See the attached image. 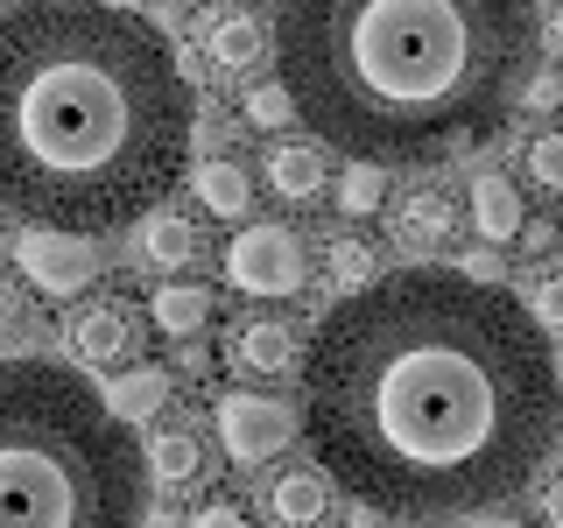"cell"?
<instances>
[{
    "instance_id": "obj_1",
    "label": "cell",
    "mask_w": 563,
    "mask_h": 528,
    "mask_svg": "<svg viewBox=\"0 0 563 528\" xmlns=\"http://www.w3.org/2000/svg\"><path fill=\"white\" fill-rule=\"evenodd\" d=\"M324 472L387 521H479L556 444L563 374L536 310L479 275L409 268L352 289L303 360Z\"/></svg>"
},
{
    "instance_id": "obj_2",
    "label": "cell",
    "mask_w": 563,
    "mask_h": 528,
    "mask_svg": "<svg viewBox=\"0 0 563 528\" xmlns=\"http://www.w3.org/2000/svg\"><path fill=\"white\" fill-rule=\"evenodd\" d=\"M190 148L184 64L106 0H35L0 22V205L43 226L141 219Z\"/></svg>"
},
{
    "instance_id": "obj_3",
    "label": "cell",
    "mask_w": 563,
    "mask_h": 528,
    "mask_svg": "<svg viewBox=\"0 0 563 528\" xmlns=\"http://www.w3.org/2000/svg\"><path fill=\"white\" fill-rule=\"evenodd\" d=\"M275 50L317 141L409 155L507 113L536 57V0H282Z\"/></svg>"
},
{
    "instance_id": "obj_4",
    "label": "cell",
    "mask_w": 563,
    "mask_h": 528,
    "mask_svg": "<svg viewBox=\"0 0 563 528\" xmlns=\"http://www.w3.org/2000/svg\"><path fill=\"white\" fill-rule=\"evenodd\" d=\"M148 458L78 374L0 360V528H128L148 515Z\"/></svg>"
},
{
    "instance_id": "obj_5",
    "label": "cell",
    "mask_w": 563,
    "mask_h": 528,
    "mask_svg": "<svg viewBox=\"0 0 563 528\" xmlns=\"http://www.w3.org/2000/svg\"><path fill=\"white\" fill-rule=\"evenodd\" d=\"M225 282L246 296H296L310 282V254L289 226H240L225 246Z\"/></svg>"
},
{
    "instance_id": "obj_6",
    "label": "cell",
    "mask_w": 563,
    "mask_h": 528,
    "mask_svg": "<svg viewBox=\"0 0 563 528\" xmlns=\"http://www.w3.org/2000/svg\"><path fill=\"white\" fill-rule=\"evenodd\" d=\"M14 268L29 275V289L43 296H85L99 275V246L92 233H78V226H29L22 240H14Z\"/></svg>"
},
{
    "instance_id": "obj_7",
    "label": "cell",
    "mask_w": 563,
    "mask_h": 528,
    "mask_svg": "<svg viewBox=\"0 0 563 528\" xmlns=\"http://www.w3.org/2000/svg\"><path fill=\"white\" fill-rule=\"evenodd\" d=\"M211 422H219V444H225V458H233V465H268V458L296 437V416L282 409L275 395H254V387L219 395Z\"/></svg>"
},
{
    "instance_id": "obj_8",
    "label": "cell",
    "mask_w": 563,
    "mask_h": 528,
    "mask_svg": "<svg viewBox=\"0 0 563 528\" xmlns=\"http://www.w3.org/2000/svg\"><path fill=\"white\" fill-rule=\"evenodd\" d=\"M148 324L155 317L141 310V304H128V296H106V304H92V310H78V324H70V352H78L85 366H134L141 360V345H148Z\"/></svg>"
},
{
    "instance_id": "obj_9",
    "label": "cell",
    "mask_w": 563,
    "mask_h": 528,
    "mask_svg": "<svg viewBox=\"0 0 563 528\" xmlns=\"http://www.w3.org/2000/svg\"><path fill=\"white\" fill-rule=\"evenodd\" d=\"M261 176H268V190L282 205H317L324 198V184H331V163H324V148L317 141H275L268 155H261Z\"/></svg>"
},
{
    "instance_id": "obj_10",
    "label": "cell",
    "mask_w": 563,
    "mask_h": 528,
    "mask_svg": "<svg viewBox=\"0 0 563 528\" xmlns=\"http://www.w3.org/2000/svg\"><path fill=\"white\" fill-rule=\"evenodd\" d=\"M225 360H233V374H246V381H275V374L296 366V331L275 324V317H246V324H233Z\"/></svg>"
},
{
    "instance_id": "obj_11",
    "label": "cell",
    "mask_w": 563,
    "mask_h": 528,
    "mask_svg": "<svg viewBox=\"0 0 563 528\" xmlns=\"http://www.w3.org/2000/svg\"><path fill=\"white\" fill-rule=\"evenodd\" d=\"M205 50H211V64H219V70L254 78V70L275 57V35H268V22H254V14H219V22L205 29Z\"/></svg>"
},
{
    "instance_id": "obj_12",
    "label": "cell",
    "mask_w": 563,
    "mask_h": 528,
    "mask_svg": "<svg viewBox=\"0 0 563 528\" xmlns=\"http://www.w3.org/2000/svg\"><path fill=\"white\" fill-rule=\"evenodd\" d=\"M395 233H401V246H416V254H430V246H451V233H457V205L444 198V190H409V198H401V211H395Z\"/></svg>"
},
{
    "instance_id": "obj_13",
    "label": "cell",
    "mask_w": 563,
    "mask_h": 528,
    "mask_svg": "<svg viewBox=\"0 0 563 528\" xmlns=\"http://www.w3.org/2000/svg\"><path fill=\"white\" fill-rule=\"evenodd\" d=\"M331 515V480L324 472H282L268 486V521H289V528H310Z\"/></svg>"
},
{
    "instance_id": "obj_14",
    "label": "cell",
    "mask_w": 563,
    "mask_h": 528,
    "mask_svg": "<svg viewBox=\"0 0 563 528\" xmlns=\"http://www.w3.org/2000/svg\"><path fill=\"white\" fill-rule=\"evenodd\" d=\"M169 395H176V381L163 374V366H120V381L106 387V402H113V416H120V422H148V416H163V409H169Z\"/></svg>"
},
{
    "instance_id": "obj_15",
    "label": "cell",
    "mask_w": 563,
    "mask_h": 528,
    "mask_svg": "<svg viewBox=\"0 0 563 528\" xmlns=\"http://www.w3.org/2000/svg\"><path fill=\"white\" fill-rule=\"evenodd\" d=\"M472 226L500 246V240H521V226H528V205H521V190L507 184V176H479L472 184Z\"/></svg>"
},
{
    "instance_id": "obj_16",
    "label": "cell",
    "mask_w": 563,
    "mask_h": 528,
    "mask_svg": "<svg viewBox=\"0 0 563 528\" xmlns=\"http://www.w3.org/2000/svg\"><path fill=\"white\" fill-rule=\"evenodd\" d=\"M141 254H148L155 268H184V261L198 254V226L176 205H148L141 211Z\"/></svg>"
},
{
    "instance_id": "obj_17",
    "label": "cell",
    "mask_w": 563,
    "mask_h": 528,
    "mask_svg": "<svg viewBox=\"0 0 563 528\" xmlns=\"http://www.w3.org/2000/svg\"><path fill=\"white\" fill-rule=\"evenodd\" d=\"M148 317H155V331H169V339H198L211 324V289H198V282H163Z\"/></svg>"
},
{
    "instance_id": "obj_18",
    "label": "cell",
    "mask_w": 563,
    "mask_h": 528,
    "mask_svg": "<svg viewBox=\"0 0 563 528\" xmlns=\"http://www.w3.org/2000/svg\"><path fill=\"white\" fill-rule=\"evenodd\" d=\"M198 198H205V211H219V219H246L254 184H246V169L233 155H211V163H198Z\"/></svg>"
},
{
    "instance_id": "obj_19",
    "label": "cell",
    "mask_w": 563,
    "mask_h": 528,
    "mask_svg": "<svg viewBox=\"0 0 563 528\" xmlns=\"http://www.w3.org/2000/svg\"><path fill=\"white\" fill-rule=\"evenodd\" d=\"M148 465H155V480H169V486H190L205 472V451H198V437L190 430H163L148 444Z\"/></svg>"
},
{
    "instance_id": "obj_20",
    "label": "cell",
    "mask_w": 563,
    "mask_h": 528,
    "mask_svg": "<svg viewBox=\"0 0 563 528\" xmlns=\"http://www.w3.org/2000/svg\"><path fill=\"white\" fill-rule=\"evenodd\" d=\"M324 275L339 282V289H366V282L380 275V261H374V246H366V240H331L324 246Z\"/></svg>"
},
{
    "instance_id": "obj_21",
    "label": "cell",
    "mask_w": 563,
    "mask_h": 528,
    "mask_svg": "<svg viewBox=\"0 0 563 528\" xmlns=\"http://www.w3.org/2000/svg\"><path fill=\"white\" fill-rule=\"evenodd\" d=\"M339 198H345V211H380V198H387V169H380V155H360V163L345 169V184H339Z\"/></svg>"
},
{
    "instance_id": "obj_22",
    "label": "cell",
    "mask_w": 563,
    "mask_h": 528,
    "mask_svg": "<svg viewBox=\"0 0 563 528\" xmlns=\"http://www.w3.org/2000/svg\"><path fill=\"white\" fill-rule=\"evenodd\" d=\"M240 113H246V128H282V120L296 113V92H289V78H275V85H254V92L240 99Z\"/></svg>"
},
{
    "instance_id": "obj_23",
    "label": "cell",
    "mask_w": 563,
    "mask_h": 528,
    "mask_svg": "<svg viewBox=\"0 0 563 528\" xmlns=\"http://www.w3.org/2000/svg\"><path fill=\"white\" fill-rule=\"evenodd\" d=\"M528 176H536L542 190H563V134H536V148H528Z\"/></svg>"
},
{
    "instance_id": "obj_24",
    "label": "cell",
    "mask_w": 563,
    "mask_h": 528,
    "mask_svg": "<svg viewBox=\"0 0 563 528\" xmlns=\"http://www.w3.org/2000/svg\"><path fill=\"white\" fill-rule=\"evenodd\" d=\"M542 331H563V275H536V296H528Z\"/></svg>"
},
{
    "instance_id": "obj_25",
    "label": "cell",
    "mask_w": 563,
    "mask_h": 528,
    "mask_svg": "<svg viewBox=\"0 0 563 528\" xmlns=\"http://www.w3.org/2000/svg\"><path fill=\"white\" fill-rule=\"evenodd\" d=\"M29 331V310H22V289L14 282H0V339H22Z\"/></svg>"
},
{
    "instance_id": "obj_26",
    "label": "cell",
    "mask_w": 563,
    "mask_h": 528,
    "mask_svg": "<svg viewBox=\"0 0 563 528\" xmlns=\"http://www.w3.org/2000/svg\"><path fill=\"white\" fill-rule=\"evenodd\" d=\"M556 99H563V85H556V78H536V85H528V113H550Z\"/></svg>"
},
{
    "instance_id": "obj_27",
    "label": "cell",
    "mask_w": 563,
    "mask_h": 528,
    "mask_svg": "<svg viewBox=\"0 0 563 528\" xmlns=\"http://www.w3.org/2000/svg\"><path fill=\"white\" fill-rule=\"evenodd\" d=\"M198 528H240V507L233 501H211L205 515H198Z\"/></svg>"
},
{
    "instance_id": "obj_28",
    "label": "cell",
    "mask_w": 563,
    "mask_h": 528,
    "mask_svg": "<svg viewBox=\"0 0 563 528\" xmlns=\"http://www.w3.org/2000/svg\"><path fill=\"white\" fill-rule=\"evenodd\" d=\"M542 515H550V521H563V472H556L550 486H542Z\"/></svg>"
},
{
    "instance_id": "obj_29",
    "label": "cell",
    "mask_w": 563,
    "mask_h": 528,
    "mask_svg": "<svg viewBox=\"0 0 563 528\" xmlns=\"http://www.w3.org/2000/svg\"><path fill=\"white\" fill-rule=\"evenodd\" d=\"M465 275H479V282H493V275H500V261H493V254H472V261H465Z\"/></svg>"
},
{
    "instance_id": "obj_30",
    "label": "cell",
    "mask_w": 563,
    "mask_h": 528,
    "mask_svg": "<svg viewBox=\"0 0 563 528\" xmlns=\"http://www.w3.org/2000/svg\"><path fill=\"white\" fill-rule=\"evenodd\" d=\"M550 43H556V50H563V8H556V14H550Z\"/></svg>"
},
{
    "instance_id": "obj_31",
    "label": "cell",
    "mask_w": 563,
    "mask_h": 528,
    "mask_svg": "<svg viewBox=\"0 0 563 528\" xmlns=\"http://www.w3.org/2000/svg\"><path fill=\"white\" fill-rule=\"evenodd\" d=\"M106 8H134V0H106Z\"/></svg>"
},
{
    "instance_id": "obj_32",
    "label": "cell",
    "mask_w": 563,
    "mask_h": 528,
    "mask_svg": "<svg viewBox=\"0 0 563 528\" xmlns=\"http://www.w3.org/2000/svg\"><path fill=\"white\" fill-rule=\"evenodd\" d=\"M556 374H563V360H556Z\"/></svg>"
}]
</instances>
